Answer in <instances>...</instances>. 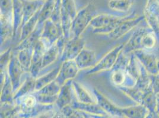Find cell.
<instances>
[{
	"label": "cell",
	"instance_id": "cell-1",
	"mask_svg": "<svg viewBox=\"0 0 159 118\" xmlns=\"http://www.w3.org/2000/svg\"><path fill=\"white\" fill-rule=\"evenodd\" d=\"M131 14L126 15H116L109 14H98L92 21L90 26L93 29V33L97 34L109 35L126 20L136 16Z\"/></svg>",
	"mask_w": 159,
	"mask_h": 118
},
{
	"label": "cell",
	"instance_id": "cell-2",
	"mask_svg": "<svg viewBox=\"0 0 159 118\" xmlns=\"http://www.w3.org/2000/svg\"><path fill=\"white\" fill-rule=\"evenodd\" d=\"M98 15L95 6L90 2L80 9L73 20L72 36L80 37Z\"/></svg>",
	"mask_w": 159,
	"mask_h": 118
},
{
	"label": "cell",
	"instance_id": "cell-3",
	"mask_svg": "<svg viewBox=\"0 0 159 118\" xmlns=\"http://www.w3.org/2000/svg\"><path fill=\"white\" fill-rule=\"evenodd\" d=\"M124 47V44H119L107 53L97 62L96 65L93 68L87 71V74L91 75L98 73L112 70L117 61L120 54L123 51Z\"/></svg>",
	"mask_w": 159,
	"mask_h": 118
},
{
	"label": "cell",
	"instance_id": "cell-4",
	"mask_svg": "<svg viewBox=\"0 0 159 118\" xmlns=\"http://www.w3.org/2000/svg\"><path fill=\"white\" fill-rule=\"evenodd\" d=\"M7 73L11 80L15 93L19 89L26 78L27 73L20 65L15 53H13L11 59L7 68Z\"/></svg>",
	"mask_w": 159,
	"mask_h": 118
},
{
	"label": "cell",
	"instance_id": "cell-5",
	"mask_svg": "<svg viewBox=\"0 0 159 118\" xmlns=\"http://www.w3.org/2000/svg\"><path fill=\"white\" fill-rule=\"evenodd\" d=\"M85 47L86 41L84 39L81 38V37H74L66 40L63 52L60 57V62L67 60H74Z\"/></svg>",
	"mask_w": 159,
	"mask_h": 118
},
{
	"label": "cell",
	"instance_id": "cell-6",
	"mask_svg": "<svg viewBox=\"0 0 159 118\" xmlns=\"http://www.w3.org/2000/svg\"><path fill=\"white\" fill-rule=\"evenodd\" d=\"M62 86L56 80L34 92L38 102L42 104H51L56 102Z\"/></svg>",
	"mask_w": 159,
	"mask_h": 118
},
{
	"label": "cell",
	"instance_id": "cell-7",
	"mask_svg": "<svg viewBox=\"0 0 159 118\" xmlns=\"http://www.w3.org/2000/svg\"><path fill=\"white\" fill-rule=\"evenodd\" d=\"M62 36H64L61 27L56 24L51 19L47 20L43 24L40 39L48 48L55 44Z\"/></svg>",
	"mask_w": 159,
	"mask_h": 118
},
{
	"label": "cell",
	"instance_id": "cell-8",
	"mask_svg": "<svg viewBox=\"0 0 159 118\" xmlns=\"http://www.w3.org/2000/svg\"><path fill=\"white\" fill-rule=\"evenodd\" d=\"M66 41L65 37L62 36L55 44L47 49L42 60V70L52 65L58 59L60 60Z\"/></svg>",
	"mask_w": 159,
	"mask_h": 118
},
{
	"label": "cell",
	"instance_id": "cell-9",
	"mask_svg": "<svg viewBox=\"0 0 159 118\" xmlns=\"http://www.w3.org/2000/svg\"><path fill=\"white\" fill-rule=\"evenodd\" d=\"M80 70L75 60L61 62L59 73L55 80L61 86H62L68 81L74 80Z\"/></svg>",
	"mask_w": 159,
	"mask_h": 118
},
{
	"label": "cell",
	"instance_id": "cell-10",
	"mask_svg": "<svg viewBox=\"0 0 159 118\" xmlns=\"http://www.w3.org/2000/svg\"><path fill=\"white\" fill-rule=\"evenodd\" d=\"M48 48L47 44L41 39L33 47L32 62L29 73L36 79L39 76L40 73L42 71V60Z\"/></svg>",
	"mask_w": 159,
	"mask_h": 118
},
{
	"label": "cell",
	"instance_id": "cell-11",
	"mask_svg": "<svg viewBox=\"0 0 159 118\" xmlns=\"http://www.w3.org/2000/svg\"><path fill=\"white\" fill-rule=\"evenodd\" d=\"M139 62L150 75L158 74V58L152 53L145 50H139L133 53Z\"/></svg>",
	"mask_w": 159,
	"mask_h": 118
},
{
	"label": "cell",
	"instance_id": "cell-12",
	"mask_svg": "<svg viewBox=\"0 0 159 118\" xmlns=\"http://www.w3.org/2000/svg\"><path fill=\"white\" fill-rule=\"evenodd\" d=\"M144 20V15H137L134 17L121 23L112 33L108 35V37L113 40H118L124 36L127 33H129L136 27L138 26L139 23H141Z\"/></svg>",
	"mask_w": 159,
	"mask_h": 118
},
{
	"label": "cell",
	"instance_id": "cell-13",
	"mask_svg": "<svg viewBox=\"0 0 159 118\" xmlns=\"http://www.w3.org/2000/svg\"><path fill=\"white\" fill-rule=\"evenodd\" d=\"M149 28L148 27H143L137 28L135 32L133 33L132 36L128 40L125 44H124V47L123 49V53L127 55L139 50H142L141 42L144 34Z\"/></svg>",
	"mask_w": 159,
	"mask_h": 118
},
{
	"label": "cell",
	"instance_id": "cell-14",
	"mask_svg": "<svg viewBox=\"0 0 159 118\" xmlns=\"http://www.w3.org/2000/svg\"><path fill=\"white\" fill-rule=\"evenodd\" d=\"M80 70L91 69L98 61L96 52L90 48L85 47L74 60Z\"/></svg>",
	"mask_w": 159,
	"mask_h": 118
},
{
	"label": "cell",
	"instance_id": "cell-15",
	"mask_svg": "<svg viewBox=\"0 0 159 118\" xmlns=\"http://www.w3.org/2000/svg\"><path fill=\"white\" fill-rule=\"evenodd\" d=\"M72 84L75 99L78 102L83 103L91 104H94L97 102L94 93L92 95L90 92L80 82L73 80Z\"/></svg>",
	"mask_w": 159,
	"mask_h": 118
},
{
	"label": "cell",
	"instance_id": "cell-16",
	"mask_svg": "<svg viewBox=\"0 0 159 118\" xmlns=\"http://www.w3.org/2000/svg\"><path fill=\"white\" fill-rule=\"evenodd\" d=\"M23 4V18L21 27L30 20L43 6L46 0H21ZM21 29V28H20Z\"/></svg>",
	"mask_w": 159,
	"mask_h": 118
},
{
	"label": "cell",
	"instance_id": "cell-17",
	"mask_svg": "<svg viewBox=\"0 0 159 118\" xmlns=\"http://www.w3.org/2000/svg\"><path fill=\"white\" fill-rule=\"evenodd\" d=\"M74 98H75V96L73 89L72 80H70L61 87L56 103L60 106L63 107L71 103Z\"/></svg>",
	"mask_w": 159,
	"mask_h": 118
},
{
	"label": "cell",
	"instance_id": "cell-18",
	"mask_svg": "<svg viewBox=\"0 0 159 118\" xmlns=\"http://www.w3.org/2000/svg\"><path fill=\"white\" fill-rule=\"evenodd\" d=\"M61 63L46 73L40 74L36 79V91L55 81L59 73ZM35 91V92H36Z\"/></svg>",
	"mask_w": 159,
	"mask_h": 118
},
{
	"label": "cell",
	"instance_id": "cell-19",
	"mask_svg": "<svg viewBox=\"0 0 159 118\" xmlns=\"http://www.w3.org/2000/svg\"><path fill=\"white\" fill-rule=\"evenodd\" d=\"M43 26H38L36 30L25 40L21 41L14 48V51H19L25 48H33L39 41L42 32Z\"/></svg>",
	"mask_w": 159,
	"mask_h": 118
},
{
	"label": "cell",
	"instance_id": "cell-20",
	"mask_svg": "<svg viewBox=\"0 0 159 118\" xmlns=\"http://www.w3.org/2000/svg\"><path fill=\"white\" fill-rule=\"evenodd\" d=\"M36 78L28 73L26 78L19 89L14 94V100L23 96L33 93L36 91Z\"/></svg>",
	"mask_w": 159,
	"mask_h": 118
},
{
	"label": "cell",
	"instance_id": "cell-21",
	"mask_svg": "<svg viewBox=\"0 0 159 118\" xmlns=\"http://www.w3.org/2000/svg\"><path fill=\"white\" fill-rule=\"evenodd\" d=\"M13 100V87L7 71L5 78L1 82V100L2 102H11Z\"/></svg>",
	"mask_w": 159,
	"mask_h": 118
},
{
	"label": "cell",
	"instance_id": "cell-22",
	"mask_svg": "<svg viewBox=\"0 0 159 118\" xmlns=\"http://www.w3.org/2000/svg\"><path fill=\"white\" fill-rule=\"evenodd\" d=\"M13 2L14 37L19 32L23 18V4L21 0H13Z\"/></svg>",
	"mask_w": 159,
	"mask_h": 118
},
{
	"label": "cell",
	"instance_id": "cell-23",
	"mask_svg": "<svg viewBox=\"0 0 159 118\" xmlns=\"http://www.w3.org/2000/svg\"><path fill=\"white\" fill-rule=\"evenodd\" d=\"M121 111L128 118H146L150 113L144 105L139 104L121 109Z\"/></svg>",
	"mask_w": 159,
	"mask_h": 118
},
{
	"label": "cell",
	"instance_id": "cell-24",
	"mask_svg": "<svg viewBox=\"0 0 159 118\" xmlns=\"http://www.w3.org/2000/svg\"><path fill=\"white\" fill-rule=\"evenodd\" d=\"M33 48H25L15 52L20 65L27 73H29L32 65Z\"/></svg>",
	"mask_w": 159,
	"mask_h": 118
},
{
	"label": "cell",
	"instance_id": "cell-25",
	"mask_svg": "<svg viewBox=\"0 0 159 118\" xmlns=\"http://www.w3.org/2000/svg\"><path fill=\"white\" fill-rule=\"evenodd\" d=\"M39 10L21 27L19 33V43L25 39L30 34L33 33L37 28L38 25Z\"/></svg>",
	"mask_w": 159,
	"mask_h": 118
},
{
	"label": "cell",
	"instance_id": "cell-26",
	"mask_svg": "<svg viewBox=\"0 0 159 118\" xmlns=\"http://www.w3.org/2000/svg\"><path fill=\"white\" fill-rule=\"evenodd\" d=\"M55 0H46L43 6L40 9L38 26H43V24L49 20L53 13Z\"/></svg>",
	"mask_w": 159,
	"mask_h": 118
},
{
	"label": "cell",
	"instance_id": "cell-27",
	"mask_svg": "<svg viewBox=\"0 0 159 118\" xmlns=\"http://www.w3.org/2000/svg\"><path fill=\"white\" fill-rule=\"evenodd\" d=\"M73 20V18L70 16V15L62 7L61 26L63 36L66 40L73 38L71 32Z\"/></svg>",
	"mask_w": 159,
	"mask_h": 118
},
{
	"label": "cell",
	"instance_id": "cell-28",
	"mask_svg": "<svg viewBox=\"0 0 159 118\" xmlns=\"http://www.w3.org/2000/svg\"><path fill=\"white\" fill-rule=\"evenodd\" d=\"M0 35L1 47L8 40L14 37L13 24L11 22L1 19Z\"/></svg>",
	"mask_w": 159,
	"mask_h": 118
},
{
	"label": "cell",
	"instance_id": "cell-29",
	"mask_svg": "<svg viewBox=\"0 0 159 118\" xmlns=\"http://www.w3.org/2000/svg\"><path fill=\"white\" fill-rule=\"evenodd\" d=\"M121 92H123L129 98L133 99L138 104L141 105L145 92L141 90L139 87L135 86L126 87L121 86L118 87Z\"/></svg>",
	"mask_w": 159,
	"mask_h": 118
},
{
	"label": "cell",
	"instance_id": "cell-30",
	"mask_svg": "<svg viewBox=\"0 0 159 118\" xmlns=\"http://www.w3.org/2000/svg\"><path fill=\"white\" fill-rule=\"evenodd\" d=\"M93 93L96 98V100L98 101V102L103 107L106 108L107 111H110L113 113H115L116 115H118L120 116H122L123 115L121 109L117 108L114 105H112L111 102L109 101V100L100 92L99 90L94 89Z\"/></svg>",
	"mask_w": 159,
	"mask_h": 118
},
{
	"label": "cell",
	"instance_id": "cell-31",
	"mask_svg": "<svg viewBox=\"0 0 159 118\" xmlns=\"http://www.w3.org/2000/svg\"><path fill=\"white\" fill-rule=\"evenodd\" d=\"M134 2V0H109L108 7L116 12L126 13L130 10Z\"/></svg>",
	"mask_w": 159,
	"mask_h": 118
},
{
	"label": "cell",
	"instance_id": "cell-32",
	"mask_svg": "<svg viewBox=\"0 0 159 118\" xmlns=\"http://www.w3.org/2000/svg\"><path fill=\"white\" fill-rule=\"evenodd\" d=\"M1 19L11 22L13 24V0H1Z\"/></svg>",
	"mask_w": 159,
	"mask_h": 118
},
{
	"label": "cell",
	"instance_id": "cell-33",
	"mask_svg": "<svg viewBox=\"0 0 159 118\" xmlns=\"http://www.w3.org/2000/svg\"><path fill=\"white\" fill-rule=\"evenodd\" d=\"M158 38L156 34L152 32L149 28L146 33L144 34L142 42H141V47L142 50H148L154 48L157 43Z\"/></svg>",
	"mask_w": 159,
	"mask_h": 118
},
{
	"label": "cell",
	"instance_id": "cell-34",
	"mask_svg": "<svg viewBox=\"0 0 159 118\" xmlns=\"http://www.w3.org/2000/svg\"><path fill=\"white\" fill-rule=\"evenodd\" d=\"M17 101L19 105H21L24 108L31 109L34 108L38 103V100L34 93L29 94L14 100Z\"/></svg>",
	"mask_w": 159,
	"mask_h": 118
},
{
	"label": "cell",
	"instance_id": "cell-35",
	"mask_svg": "<svg viewBox=\"0 0 159 118\" xmlns=\"http://www.w3.org/2000/svg\"><path fill=\"white\" fill-rule=\"evenodd\" d=\"M13 53V52L11 48H7L5 51L1 53V72L7 71Z\"/></svg>",
	"mask_w": 159,
	"mask_h": 118
},
{
	"label": "cell",
	"instance_id": "cell-36",
	"mask_svg": "<svg viewBox=\"0 0 159 118\" xmlns=\"http://www.w3.org/2000/svg\"><path fill=\"white\" fill-rule=\"evenodd\" d=\"M61 3L62 8L74 19L78 12L75 0H61Z\"/></svg>",
	"mask_w": 159,
	"mask_h": 118
},
{
	"label": "cell",
	"instance_id": "cell-37",
	"mask_svg": "<svg viewBox=\"0 0 159 118\" xmlns=\"http://www.w3.org/2000/svg\"><path fill=\"white\" fill-rule=\"evenodd\" d=\"M62 11V3L61 0H55V7L53 9V13L51 17V20L58 26H61V19Z\"/></svg>",
	"mask_w": 159,
	"mask_h": 118
},
{
	"label": "cell",
	"instance_id": "cell-38",
	"mask_svg": "<svg viewBox=\"0 0 159 118\" xmlns=\"http://www.w3.org/2000/svg\"><path fill=\"white\" fill-rule=\"evenodd\" d=\"M144 8L159 18V0H147Z\"/></svg>",
	"mask_w": 159,
	"mask_h": 118
},
{
	"label": "cell",
	"instance_id": "cell-39",
	"mask_svg": "<svg viewBox=\"0 0 159 118\" xmlns=\"http://www.w3.org/2000/svg\"><path fill=\"white\" fill-rule=\"evenodd\" d=\"M152 91L156 95L159 94V73L150 75Z\"/></svg>",
	"mask_w": 159,
	"mask_h": 118
},
{
	"label": "cell",
	"instance_id": "cell-40",
	"mask_svg": "<svg viewBox=\"0 0 159 118\" xmlns=\"http://www.w3.org/2000/svg\"><path fill=\"white\" fill-rule=\"evenodd\" d=\"M157 96V105H156V115L159 118V94L156 95Z\"/></svg>",
	"mask_w": 159,
	"mask_h": 118
},
{
	"label": "cell",
	"instance_id": "cell-41",
	"mask_svg": "<svg viewBox=\"0 0 159 118\" xmlns=\"http://www.w3.org/2000/svg\"><path fill=\"white\" fill-rule=\"evenodd\" d=\"M157 69H158V73H159V59H158V63H157Z\"/></svg>",
	"mask_w": 159,
	"mask_h": 118
},
{
	"label": "cell",
	"instance_id": "cell-42",
	"mask_svg": "<svg viewBox=\"0 0 159 118\" xmlns=\"http://www.w3.org/2000/svg\"></svg>",
	"mask_w": 159,
	"mask_h": 118
}]
</instances>
